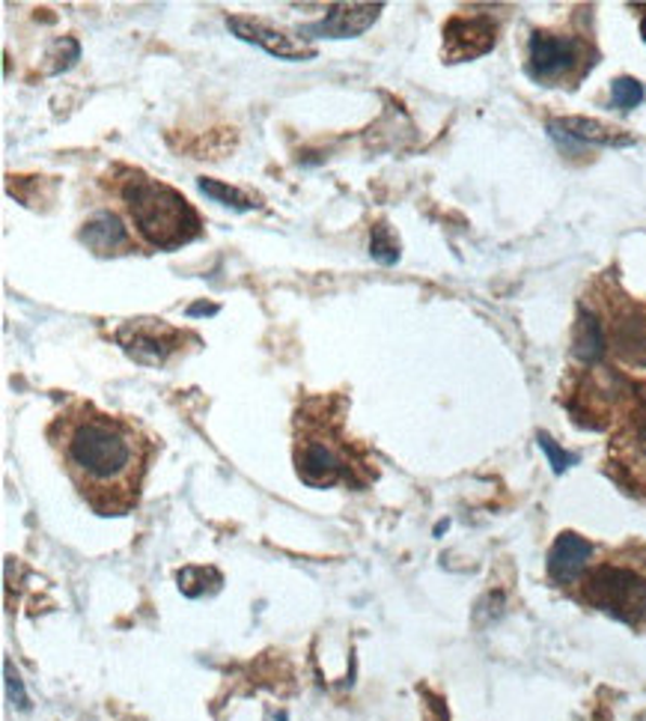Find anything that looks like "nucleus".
Returning a JSON list of instances; mask_svg holds the SVG:
<instances>
[{"label": "nucleus", "instance_id": "1a4fd4ad", "mask_svg": "<svg viewBox=\"0 0 646 721\" xmlns=\"http://www.w3.org/2000/svg\"><path fill=\"white\" fill-rule=\"evenodd\" d=\"M227 27H230L238 39H245V42H254V46L266 48V51L274 54V57H283V60L316 57V48L305 46L301 39L283 34V30H277V27H271V24H266V22H259V18L230 15V18H227Z\"/></svg>", "mask_w": 646, "mask_h": 721}, {"label": "nucleus", "instance_id": "a211bd4d", "mask_svg": "<svg viewBox=\"0 0 646 721\" xmlns=\"http://www.w3.org/2000/svg\"><path fill=\"white\" fill-rule=\"evenodd\" d=\"M537 445H540L542 453H545L548 462H552L554 474H564L569 465H576V456H572V453H566V450L560 448V445H557L548 433H540V436H537Z\"/></svg>", "mask_w": 646, "mask_h": 721}, {"label": "nucleus", "instance_id": "9b49d317", "mask_svg": "<svg viewBox=\"0 0 646 721\" xmlns=\"http://www.w3.org/2000/svg\"><path fill=\"white\" fill-rule=\"evenodd\" d=\"M81 242L99 257H122L134 250V239L126 230V221H119L117 213H95L81 227Z\"/></svg>", "mask_w": 646, "mask_h": 721}, {"label": "nucleus", "instance_id": "6ab92c4d", "mask_svg": "<svg viewBox=\"0 0 646 721\" xmlns=\"http://www.w3.org/2000/svg\"><path fill=\"white\" fill-rule=\"evenodd\" d=\"M7 692H10V700L18 707V710H30L27 692H24L22 680H18V671H12L10 662H7Z\"/></svg>", "mask_w": 646, "mask_h": 721}, {"label": "nucleus", "instance_id": "dca6fc26", "mask_svg": "<svg viewBox=\"0 0 646 721\" xmlns=\"http://www.w3.org/2000/svg\"><path fill=\"white\" fill-rule=\"evenodd\" d=\"M370 254H373V260L382 262V266H393V262L400 260V239H397V233H393L385 221H378V224L373 227Z\"/></svg>", "mask_w": 646, "mask_h": 721}, {"label": "nucleus", "instance_id": "ddd939ff", "mask_svg": "<svg viewBox=\"0 0 646 721\" xmlns=\"http://www.w3.org/2000/svg\"><path fill=\"white\" fill-rule=\"evenodd\" d=\"M552 134L560 143H596V146H625V143H632V134H620L611 126H602L596 119L584 117L554 119Z\"/></svg>", "mask_w": 646, "mask_h": 721}, {"label": "nucleus", "instance_id": "9d476101", "mask_svg": "<svg viewBox=\"0 0 646 721\" xmlns=\"http://www.w3.org/2000/svg\"><path fill=\"white\" fill-rule=\"evenodd\" d=\"M378 15H382V3H334L322 22L307 24V27H301V34L325 36V39H346V36L364 34Z\"/></svg>", "mask_w": 646, "mask_h": 721}, {"label": "nucleus", "instance_id": "6e6552de", "mask_svg": "<svg viewBox=\"0 0 646 721\" xmlns=\"http://www.w3.org/2000/svg\"><path fill=\"white\" fill-rule=\"evenodd\" d=\"M498 27L486 15H453L444 27V54L450 63L482 57L492 51Z\"/></svg>", "mask_w": 646, "mask_h": 721}, {"label": "nucleus", "instance_id": "2eb2a0df", "mask_svg": "<svg viewBox=\"0 0 646 721\" xmlns=\"http://www.w3.org/2000/svg\"><path fill=\"white\" fill-rule=\"evenodd\" d=\"M197 189L206 194V197H212L215 203H221V206H230V209H235V213H250L254 206H257V201L254 197H247L245 191L238 189H230V185H223V182H218V179H197Z\"/></svg>", "mask_w": 646, "mask_h": 721}, {"label": "nucleus", "instance_id": "7ed1b4c3", "mask_svg": "<svg viewBox=\"0 0 646 721\" xmlns=\"http://www.w3.org/2000/svg\"><path fill=\"white\" fill-rule=\"evenodd\" d=\"M319 412L298 409L295 436V472L307 486H366L364 456H358L343 436L340 417L328 412V402L316 400Z\"/></svg>", "mask_w": 646, "mask_h": 721}, {"label": "nucleus", "instance_id": "f257e3e1", "mask_svg": "<svg viewBox=\"0 0 646 721\" xmlns=\"http://www.w3.org/2000/svg\"><path fill=\"white\" fill-rule=\"evenodd\" d=\"M48 438L99 516H122L138 504L150 465V438L138 426L90 402H75L54 417Z\"/></svg>", "mask_w": 646, "mask_h": 721}, {"label": "nucleus", "instance_id": "423d86ee", "mask_svg": "<svg viewBox=\"0 0 646 721\" xmlns=\"http://www.w3.org/2000/svg\"><path fill=\"white\" fill-rule=\"evenodd\" d=\"M605 325L608 349L617 361L629 366H646V308L629 298L617 296L611 305V317Z\"/></svg>", "mask_w": 646, "mask_h": 721}, {"label": "nucleus", "instance_id": "f3484780", "mask_svg": "<svg viewBox=\"0 0 646 721\" xmlns=\"http://www.w3.org/2000/svg\"><path fill=\"white\" fill-rule=\"evenodd\" d=\"M611 99L613 107H620V111H632L644 102V87L635 81V78H617L611 83Z\"/></svg>", "mask_w": 646, "mask_h": 721}, {"label": "nucleus", "instance_id": "39448f33", "mask_svg": "<svg viewBox=\"0 0 646 721\" xmlns=\"http://www.w3.org/2000/svg\"><path fill=\"white\" fill-rule=\"evenodd\" d=\"M581 600L629 627L646 620V579L629 567L602 564L587 572L581 584Z\"/></svg>", "mask_w": 646, "mask_h": 721}, {"label": "nucleus", "instance_id": "20e7f679", "mask_svg": "<svg viewBox=\"0 0 646 721\" xmlns=\"http://www.w3.org/2000/svg\"><path fill=\"white\" fill-rule=\"evenodd\" d=\"M596 63V48L581 36L533 30L528 42V72L548 87H576Z\"/></svg>", "mask_w": 646, "mask_h": 721}, {"label": "nucleus", "instance_id": "0eeeda50", "mask_svg": "<svg viewBox=\"0 0 646 721\" xmlns=\"http://www.w3.org/2000/svg\"><path fill=\"white\" fill-rule=\"evenodd\" d=\"M117 344L134 361H141L146 366H158L185 344V334L170 329L167 322L146 317V320L126 322L117 332Z\"/></svg>", "mask_w": 646, "mask_h": 721}, {"label": "nucleus", "instance_id": "aec40b11", "mask_svg": "<svg viewBox=\"0 0 646 721\" xmlns=\"http://www.w3.org/2000/svg\"><path fill=\"white\" fill-rule=\"evenodd\" d=\"M641 24H644V39H646V10H644V15H641Z\"/></svg>", "mask_w": 646, "mask_h": 721}, {"label": "nucleus", "instance_id": "f8f14e48", "mask_svg": "<svg viewBox=\"0 0 646 721\" xmlns=\"http://www.w3.org/2000/svg\"><path fill=\"white\" fill-rule=\"evenodd\" d=\"M590 557H593V545L584 537L572 531L560 533L548 552V576L557 584H572V581L584 579Z\"/></svg>", "mask_w": 646, "mask_h": 721}, {"label": "nucleus", "instance_id": "f03ea898", "mask_svg": "<svg viewBox=\"0 0 646 721\" xmlns=\"http://www.w3.org/2000/svg\"><path fill=\"white\" fill-rule=\"evenodd\" d=\"M117 197L131 218L138 236L153 248L173 250L203 233L201 215L177 189L158 182L143 170H126L117 177Z\"/></svg>", "mask_w": 646, "mask_h": 721}, {"label": "nucleus", "instance_id": "4468645a", "mask_svg": "<svg viewBox=\"0 0 646 721\" xmlns=\"http://www.w3.org/2000/svg\"><path fill=\"white\" fill-rule=\"evenodd\" d=\"M572 352H576V358L581 364H599L602 358L608 356L605 325H602V320L593 313V310L581 308V313H578Z\"/></svg>", "mask_w": 646, "mask_h": 721}]
</instances>
